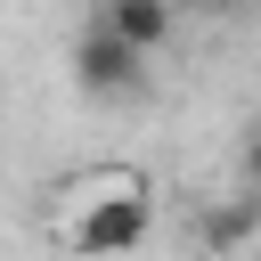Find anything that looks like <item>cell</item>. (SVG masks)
I'll use <instances>...</instances> for the list:
<instances>
[{
	"mask_svg": "<svg viewBox=\"0 0 261 261\" xmlns=\"http://www.w3.org/2000/svg\"><path fill=\"white\" fill-rule=\"evenodd\" d=\"M147 228H155V196H147L139 179H122V188L90 196V204L65 220V253H82V261H106V253H139V245H147Z\"/></svg>",
	"mask_w": 261,
	"mask_h": 261,
	"instance_id": "obj_1",
	"label": "cell"
},
{
	"mask_svg": "<svg viewBox=\"0 0 261 261\" xmlns=\"http://www.w3.org/2000/svg\"><path fill=\"white\" fill-rule=\"evenodd\" d=\"M73 82H82V98H130V90L147 82V57H139L130 41H114L106 24H90V33L73 41Z\"/></svg>",
	"mask_w": 261,
	"mask_h": 261,
	"instance_id": "obj_2",
	"label": "cell"
},
{
	"mask_svg": "<svg viewBox=\"0 0 261 261\" xmlns=\"http://www.w3.org/2000/svg\"><path fill=\"white\" fill-rule=\"evenodd\" d=\"M114 41H130L139 57H155L163 41H171V0H106V16H98Z\"/></svg>",
	"mask_w": 261,
	"mask_h": 261,
	"instance_id": "obj_3",
	"label": "cell"
},
{
	"mask_svg": "<svg viewBox=\"0 0 261 261\" xmlns=\"http://www.w3.org/2000/svg\"><path fill=\"white\" fill-rule=\"evenodd\" d=\"M253 228H261V196H253V188H245L237 204H212V212H204V245H212V253H237Z\"/></svg>",
	"mask_w": 261,
	"mask_h": 261,
	"instance_id": "obj_4",
	"label": "cell"
},
{
	"mask_svg": "<svg viewBox=\"0 0 261 261\" xmlns=\"http://www.w3.org/2000/svg\"><path fill=\"white\" fill-rule=\"evenodd\" d=\"M245 188H253V196H261V122H253V130H245Z\"/></svg>",
	"mask_w": 261,
	"mask_h": 261,
	"instance_id": "obj_5",
	"label": "cell"
},
{
	"mask_svg": "<svg viewBox=\"0 0 261 261\" xmlns=\"http://www.w3.org/2000/svg\"><path fill=\"white\" fill-rule=\"evenodd\" d=\"M196 8H228V0H196Z\"/></svg>",
	"mask_w": 261,
	"mask_h": 261,
	"instance_id": "obj_6",
	"label": "cell"
}]
</instances>
